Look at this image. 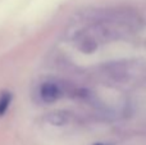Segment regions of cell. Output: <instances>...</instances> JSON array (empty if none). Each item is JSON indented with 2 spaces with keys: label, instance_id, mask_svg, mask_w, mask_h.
<instances>
[{
  "label": "cell",
  "instance_id": "cell-6",
  "mask_svg": "<svg viewBox=\"0 0 146 145\" xmlns=\"http://www.w3.org/2000/svg\"><path fill=\"white\" fill-rule=\"evenodd\" d=\"M95 145H104V144H95Z\"/></svg>",
  "mask_w": 146,
  "mask_h": 145
},
{
  "label": "cell",
  "instance_id": "cell-5",
  "mask_svg": "<svg viewBox=\"0 0 146 145\" xmlns=\"http://www.w3.org/2000/svg\"><path fill=\"white\" fill-rule=\"evenodd\" d=\"M13 95L10 91H1L0 92V117L7 113L8 108L10 107V103H12Z\"/></svg>",
  "mask_w": 146,
  "mask_h": 145
},
{
  "label": "cell",
  "instance_id": "cell-3",
  "mask_svg": "<svg viewBox=\"0 0 146 145\" xmlns=\"http://www.w3.org/2000/svg\"><path fill=\"white\" fill-rule=\"evenodd\" d=\"M74 44L80 51L85 54H91L98 49L99 46V40L94 32H88V31H82V32L77 33L74 39Z\"/></svg>",
  "mask_w": 146,
  "mask_h": 145
},
{
  "label": "cell",
  "instance_id": "cell-4",
  "mask_svg": "<svg viewBox=\"0 0 146 145\" xmlns=\"http://www.w3.org/2000/svg\"><path fill=\"white\" fill-rule=\"evenodd\" d=\"M46 123L53 126H63L66 123L69 122L71 117H69V113L66 110H54V112L46 113L42 118Z\"/></svg>",
  "mask_w": 146,
  "mask_h": 145
},
{
  "label": "cell",
  "instance_id": "cell-2",
  "mask_svg": "<svg viewBox=\"0 0 146 145\" xmlns=\"http://www.w3.org/2000/svg\"><path fill=\"white\" fill-rule=\"evenodd\" d=\"M38 95L40 99L46 104H51L55 103L58 99H60L63 95V87L59 84L53 81H46L41 84L40 90H38Z\"/></svg>",
  "mask_w": 146,
  "mask_h": 145
},
{
  "label": "cell",
  "instance_id": "cell-1",
  "mask_svg": "<svg viewBox=\"0 0 146 145\" xmlns=\"http://www.w3.org/2000/svg\"><path fill=\"white\" fill-rule=\"evenodd\" d=\"M103 71L106 77L117 82L126 81L132 74L131 64L124 62H110L103 67Z\"/></svg>",
  "mask_w": 146,
  "mask_h": 145
}]
</instances>
